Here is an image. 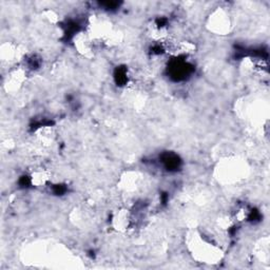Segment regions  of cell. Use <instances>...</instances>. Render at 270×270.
I'll return each mask as SVG.
<instances>
[{"instance_id": "8992f818", "label": "cell", "mask_w": 270, "mask_h": 270, "mask_svg": "<svg viewBox=\"0 0 270 270\" xmlns=\"http://www.w3.org/2000/svg\"><path fill=\"white\" fill-rule=\"evenodd\" d=\"M54 137V131L51 126H42L37 133V138L42 144H51Z\"/></svg>"}, {"instance_id": "5b68a950", "label": "cell", "mask_w": 270, "mask_h": 270, "mask_svg": "<svg viewBox=\"0 0 270 270\" xmlns=\"http://www.w3.org/2000/svg\"><path fill=\"white\" fill-rule=\"evenodd\" d=\"M215 17L212 19V28L214 31H218L220 33H224L229 30V19L227 18V15H225L224 13L218 14Z\"/></svg>"}, {"instance_id": "6da1fadb", "label": "cell", "mask_w": 270, "mask_h": 270, "mask_svg": "<svg viewBox=\"0 0 270 270\" xmlns=\"http://www.w3.org/2000/svg\"><path fill=\"white\" fill-rule=\"evenodd\" d=\"M74 44L77 51L85 56H90L93 53V38L88 32H79L75 35Z\"/></svg>"}, {"instance_id": "7a4b0ae2", "label": "cell", "mask_w": 270, "mask_h": 270, "mask_svg": "<svg viewBox=\"0 0 270 270\" xmlns=\"http://www.w3.org/2000/svg\"><path fill=\"white\" fill-rule=\"evenodd\" d=\"M25 80V72L23 69H15L8 74L6 80V88L8 91H16L18 90L23 82Z\"/></svg>"}, {"instance_id": "277c9868", "label": "cell", "mask_w": 270, "mask_h": 270, "mask_svg": "<svg viewBox=\"0 0 270 270\" xmlns=\"http://www.w3.org/2000/svg\"><path fill=\"white\" fill-rule=\"evenodd\" d=\"M30 182L35 187H41L47 185L51 178L50 172L44 169V168H38L35 171L32 172V174L30 175Z\"/></svg>"}, {"instance_id": "3957f363", "label": "cell", "mask_w": 270, "mask_h": 270, "mask_svg": "<svg viewBox=\"0 0 270 270\" xmlns=\"http://www.w3.org/2000/svg\"><path fill=\"white\" fill-rule=\"evenodd\" d=\"M132 223L131 215L128 210L121 209L116 211L112 218V226L118 231H126Z\"/></svg>"}]
</instances>
